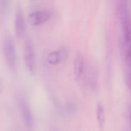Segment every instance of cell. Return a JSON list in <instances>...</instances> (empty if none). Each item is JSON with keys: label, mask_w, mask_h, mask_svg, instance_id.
<instances>
[{"label": "cell", "mask_w": 131, "mask_h": 131, "mask_svg": "<svg viewBox=\"0 0 131 131\" xmlns=\"http://www.w3.org/2000/svg\"><path fill=\"white\" fill-rule=\"evenodd\" d=\"M3 51L5 61L12 72H15L17 67V57L14 38L10 34L6 35L3 43Z\"/></svg>", "instance_id": "cell-1"}, {"label": "cell", "mask_w": 131, "mask_h": 131, "mask_svg": "<svg viewBox=\"0 0 131 131\" xmlns=\"http://www.w3.org/2000/svg\"><path fill=\"white\" fill-rule=\"evenodd\" d=\"M118 14L122 24L124 41L126 44L130 46L131 45V21L126 5L123 3L118 5Z\"/></svg>", "instance_id": "cell-2"}, {"label": "cell", "mask_w": 131, "mask_h": 131, "mask_svg": "<svg viewBox=\"0 0 131 131\" xmlns=\"http://www.w3.org/2000/svg\"><path fill=\"white\" fill-rule=\"evenodd\" d=\"M17 102L24 125L28 130H33L34 128L35 120L29 102L22 96L18 97Z\"/></svg>", "instance_id": "cell-3"}, {"label": "cell", "mask_w": 131, "mask_h": 131, "mask_svg": "<svg viewBox=\"0 0 131 131\" xmlns=\"http://www.w3.org/2000/svg\"><path fill=\"white\" fill-rule=\"evenodd\" d=\"M23 58L28 72L34 74L35 67V52L33 43L29 39H26L23 47Z\"/></svg>", "instance_id": "cell-4"}, {"label": "cell", "mask_w": 131, "mask_h": 131, "mask_svg": "<svg viewBox=\"0 0 131 131\" xmlns=\"http://www.w3.org/2000/svg\"><path fill=\"white\" fill-rule=\"evenodd\" d=\"M51 17V13L48 10H37L28 15V23L32 26H38L47 23Z\"/></svg>", "instance_id": "cell-5"}, {"label": "cell", "mask_w": 131, "mask_h": 131, "mask_svg": "<svg viewBox=\"0 0 131 131\" xmlns=\"http://www.w3.org/2000/svg\"><path fill=\"white\" fill-rule=\"evenodd\" d=\"M14 29L17 38L18 39L23 38L26 31V22L24 12L20 6H18L15 11Z\"/></svg>", "instance_id": "cell-6"}, {"label": "cell", "mask_w": 131, "mask_h": 131, "mask_svg": "<svg viewBox=\"0 0 131 131\" xmlns=\"http://www.w3.org/2000/svg\"><path fill=\"white\" fill-rule=\"evenodd\" d=\"M69 49L67 47H61L48 54L47 61L49 64L56 65L64 62L69 57Z\"/></svg>", "instance_id": "cell-7"}, {"label": "cell", "mask_w": 131, "mask_h": 131, "mask_svg": "<svg viewBox=\"0 0 131 131\" xmlns=\"http://www.w3.org/2000/svg\"><path fill=\"white\" fill-rule=\"evenodd\" d=\"M84 57L81 52H78L75 55L73 65V74L75 81H78L83 75L84 70Z\"/></svg>", "instance_id": "cell-8"}, {"label": "cell", "mask_w": 131, "mask_h": 131, "mask_svg": "<svg viewBox=\"0 0 131 131\" xmlns=\"http://www.w3.org/2000/svg\"><path fill=\"white\" fill-rule=\"evenodd\" d=\"M96 117L97 123L101 130H103L105 127L106 123V113L105 109L102 102H99L96 108Z\"/></svg>", "instance_id": "cell-9"}, {"label": "cell", "mask_w": 131, "mask_h": 131, "mask_svg": "<svg viewBox=\"0 0 131 131\" xmlns=\"http://www.w3.org/2000/svg\"><path fill=\"white\" fill-rule=\"evenodd\" d=\"M47 95L49 98V100L51 101L52 104L55 107V108L57 110V111L60 114V115H63V109L62 106L60 104V101H59L58 99L56 97L55 93L52 92L51 90V88H47Z\"/></svg>", "instance_id": "cell-10"}, {"label": "cell", "mask_w": 131, "mask_h": 131, "mask_svg": "<svg viewBox=\"0 0 131 131\" xmlns=\"http://www.w3.org/2000/svg\"><path fill=\"white\" fill-rule=\"evenodd\" d=\"M95 67H92L90 70L89 73V79H88V82H89V86L92 89H95L97 86V81H98V73L97 70H96Z\"/></svg>", "instance_id": "cell-11"}, {"label": "cell", "mask_w": 131, "mask_h": 131, "mask_svg": "<svg viewBox=\"0 0 131 131\" xmlns=\"http://www.w3.org/2000/svg\"><path fill=\"white\" fill-rule=\"evenodd\" d=\"M65 110L67 113L70 115H74L78 110V106L74 101L68 100L65 104Z\"/></svg>", "instance_id": "cell-12"}, {"label": "cell", "mask_w": 131, "mask_h": 131, "mask_svg": "<svg viewBox=\"0 0 131 131\" xmlns=\"http://www.w3.org/2000/svg\"><path fill=\"white\" fill-rule=\"evenodd\" d=\"M11 0H0V14H5L8 10Z\"/></svg>", "instance_id": "cell-13"}, {"label": "cell", "mask_w": 131, "mask_h": 131, "mask_svg": "<svg viewBox=\"0 0 131 131\" xmlns=\"http://www.w3.org/2000/svg\"><path fill=\"white\" fill-rule=\"evenodd\" d=\"M4 88V81L2 78H0V94L3 92Z\"/></svg>", "instance_id": "cell-14"}, {"label": "cell", "mask_w": 131, "mask_h": 131, "mask_svg": "<svg viewBox=\"0 0 131 131\" xmlns=\"http://www.w3.org/2000/svg\"><path fill=\"white\" fill-rule=\"evenodd\" d=\"M128 114H129V122L131 125V104L129 106V109H128Z\"/></svg>", "instance_id": "cell-15"}]
</instances>
